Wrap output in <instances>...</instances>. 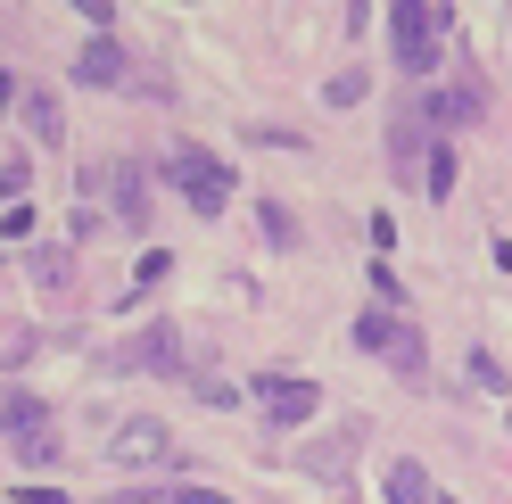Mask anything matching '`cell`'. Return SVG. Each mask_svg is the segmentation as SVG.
<instances>
[{
  "label": "cell",
  "mask_w": 512,
  "mask_h": 504,
  "mask_svg": "<svg viewBox=\"0 0 512 504\" xmlns=\"http://www.w3.org/2000/svg\"><path fill=\"white\" fill-rule=\"evenodd\" d=\"M455 25V9H438V0H397L389 9V42H397V67L405 75H430L438 67V34Z\"/></svg>",
  "instance_id": "obj_1"
},
{
  "label": "cell",
  "mask_w": 512,
  "mask_h": 504,
  "mask_svg": "<svg viewBox=\"0 0 512 504\" xmlns=\"http://www.w3.org/2000/svg\"><path fill=\"white\" fill-rule=\"evenodd\" d=\"M141 504H232V496L207 480H174V488H141Z\"/></svg>",
  "instance_id": "obj_17"
},
{
  "label": "cell",
  "mask_w": 512,
  "mask_h": 504,
  "mask_svg": "<svg viewBox=\"0 0 512 504\" xmlns=\"http://www.w3.org/2000/svg\"><path fill=\"white\" fill-rule=\"evenodd\" d=\"M265 504H273V496H265Z\"/></svg>",
  "instance_id": "obj_25"
},
{
  "label": "cell",
  "mask_w": 512,
  "mask_h": 504,
  "mask_svg": "<svg viewBox=\"0 0 512 504\" xmlns=\"http://www.w3.org/2000/svg\"><path fill=\"white\" fill-rule=\"evenodd\" d=\"M430 504H463V496H430Z\"/></svg>",
  "instance_id": "obj_24"
},
{
  "label": "cell",
  "mask_w": 512,
  "mask_h": 504,
  "mask_svg": "<svg viewBox=\"0 0 512 504\" xmlns=\"http://www.w3.org/2000/svg\"><path fill=\"white\" fill-rule=\"evenodd\" d=\"M479 91H422V116H430V133H446V124H479Z\"/></svg>",
  "instance_id": "obj_12"
},
{
  "label": "cell",
  "mask_w": 512,
  "mask_h": 504,
  "mask_svg": "<svg viewBox=\"0 0 512 504\" xmlns=\"http://www.w3.org/2000/svg\"><path fill=\"white\" fill-rule=\"evenodd\" d=\"M25 273H34V290H75V257H67V248H34V265H25Z\"/></svg>",
  "instance_id": "obj_15"
},
{
  "label": "cell",
  "mask_w": 512,
  "mask_h": 504,
  "mask_svg": "<svg viewBox=\"0 0 512 504\" xmlns=\"http://www.w3.org/2000/svg\"><path fill=\"white\" fill-rule=\"evenodd\" d=\"M91 504H141V488H124V496H91Z\"/></svg>",
  "instance_id": "obj_23"
},
{
  "label": "cell",
  "mask_w": 512,
  "mask_h": 504,
  "mask_svg": "<svg viewBox=\"0 0 512 504\" xmlns=\"http://www.w3.org/2000/svg\"><path fill=\"white\" fill-rule=\"evenodd\" d=\"M17 100H25V124H34V141H67V108H58V91H17Z\"/></svg>",
  "instance_id": "obj_13"
},
{
  "label": "cell",
  "mask_w": 512,
  "mask_h": 504,
  "mask_svg": "<svg viewBox=\"0 0 512 504\" xmlns=\"http://www.w3.org/2000/svg\"><path fill=\"white\" fill-rule=\"evenodd\" d=\"M108 199H116V215H124V232H149V166L108 157Z\"/></svg>",
  "instance_id": "obj_9"
},
{
  "label": "cell",
  "mask_w": 512,
  "mask_h": 504,
  "mask_svg": "<svg viewBox=\"0 0 512 504\" xmlns=\"http://www.w3.org/2000/svg\"><path fill=\"white\" fill-rule=\"evenodd\" d=\"M380 496H389V504H430L438 488H430V471L413 463V455H397L389 471H380Z\"/></svg>",
  "instance_id": "obj_11"
},
{
  "label": "cell",
  "mask_w": 512,
  "mask_h": 504,
  "mask_svg": "<svg viewBox=\"0 0 512 504\" xmlns=\"http://www.w3.org/2000/svg\"><path fill=\"white\" fill-rule=\"evenodd\" d=\"M389 339H397V314H389V306H372L364 323H356V348H372V356H389Z\"/></svg>",
  "instance_id": "obj_19"
},
{
  "label": "cell",
  "mask_w": 512,
  "mask_h": 504,
  "mask_svg": "<svg viewBox=\"0 0 512 504\" xmlns=\"http://www.w3.org/2000/svg\"><path fill=\"white\" fill-rule=\"evenodd\" d=\"M256 405H265L273 430H306L314 414H323V389L298 381V372H256Z\"/></svg>",
  "instance_id": "obj_4"
},
{
  "label": "cell",
  "mask_w": 512,
  "mask_h": 504,
  "mask_svg": "<svg viewBox=\"0 0 512 504\" xmlns=\"http://www.w3.org/2000/svg\"><path fill=\"white\" fill-rule=\"evenodd\" d=\"M83 91H116V83H133V58H124V42L116 34H91L83 50H75V67H67Z\"/></svg>",
  "instance_id": "obj_7"
},
{
  "label": "cell",
  "mask_w": 512,
  "mask_h": 504,
  "mask_svg": "<svg viewBox=\"0 0 512 504\" xmlns=\"http://www.w3.org/2000/svg\"><path fill=\"white\" fill-rule=\"evenodd\" d=\"M256 232H265L273 248H298V224H290V207H281V199H256Z\"/></svg>",
  "instance_id": "obj_18"
},
{
  "label": "cell",
  "mask_w": 512,
  "mask_h": 504,
  "mask_svg": "<svg viewBox=\"0 0 512 504\" xmlns=\"http://www.w3.org/2000/svg\"><path fill=\"white\" fill-rule=\"evenodd\" d=\"M157 174H166L199 215H223V207H232V166H223V157H207V149H190V141H182Z\"/></svg>",
  "instance_id": "obj_3"
},
{
  "label": "cell",
  "mask_w": 512,
  "mask_h": 504,
  "mask_svg": "<svg viewBox=\"0 0 512 504\" xmlns=\"http://www.w3.org/2000/svg\"><path fill=\"white\" fill-rule=\"evenodd\" d=\"M422 191H430V199H455V141H430V157H422Z\"/></svg>",
  "instance_id": "obj_16"
},
{
  "label": "cell",
  "mask_w": 512,
  "mask_h": 504,
  "mask_svg": "<svg viewBox=\"0 0 512 504\" xmlns=\"http://www.w3.org/2000/svg\"><path fill=\"white\" fill-rule=\"evenodd\" d=\"M389 364H397V381H405V389H422V381H430V364H422V331H413L405 314H397V339H389Z\"/></svg>",
  "instance_id": "obj_14"
},
{
  "label": "cell",
  "mask_w": 512,
  "mask_h": 504,
  "mask_svg": "<svg viewBox=\"0 0 512 504\" xmlns=\"http://www.w3.org/2000/svg\"><path fill=\"white\" fill-rule=\"evenodd\" d=\"M364 91H372V75H364V67H339V75L323 83V100H331V108H356Z\"/></svg>",
  "instance_id": "obj_20"
},
{
  "label": "cell",
  "mask_w": 512,
  "mask_h": 504,
  "mask_svg": "<svg viewBox=\"0 0 512 504\" xmlns=\"http://www.w3.org/2000/svg\"><path fill=\"white\" fill-rule=\"evenodd\" d=\"M422 157H430V116H422V100H405V108L389 116V166L413 174Z\"/></svg>",
  "instance_id": "obj_10"
},
{
  "label": "cell",
  "mask_w": 512,
  "mask_h": 504,
  "mask_svg": "<svg viewBox=\"0 0 512 504\" xmlns=\"http://www.w3.org/2000/svg\"><path fill=\"white\" fill-rule=\"evenodd\" d=\"M108 463H124V471L174 463V430L157 422V414H133V422H116V438H108Z\"/></svg>",
  "instance_id": "obj_6"
},
{
  "label": "cell",
  "mask_w": 512,
  "mask_h": 504,
  "mask_svg": "<svg viewBox=\"0 0 512 504\" xmlns=\"http://www.w3.org/2000/svg\"><path fill=\"white\" fill-rule=\"evenodd\" d=\"M116 372H149V381H174L182 372V323H141L116 348Z\"/></svg>",
  "instance_id": "obj_5"
},
{
  "label": "cell",
  "mask_w": 512,
  "mask_h": 504,
  "mask_svg": "<svg viewBox=\"0 0 512 504\" xmlns=\"http://www.w3.org/2000/svg\"><path fill=\"white\" fill-rule=\"evenodd\" d=\"M0 438H9V447L34 463V471H50L58 455H67V447L50 438V405H42L34 389H0Z\"/></svg>",
  "instance_id": "obj_2"
},
{
  "label": "cell",
  "mask_w": 512,
  "mask_h": 504,
  "mask_svg": "<svg viewBox=\"0 0 512 504\" xmlns=\"http://www.w3.org/2000/svg\"><path fill=\"white\" fill-rule=\"evenodd\" d=\"M190 389H199V405H232V381H223V372H190Z\"/></svg>",
  "instance_id": "obj_22"
},
{
  "label": "cell",
  "mask_w": 512,
  "mask_h": 504,
  "mask_svg": "<svg viewBox=\"0 0 512 504\" xmlns=\"http://www.w3.org/2000/svg\"><path fill=\"white\" fill-rule=\"evenodd\" d=\"M471 381H479V389H488V397H504V389H512V372H504V364H496L488 348H479V356H471Z\"/></svg>",
  "instance_id": "obj_21"
},
{
  "label": "cell",
  "mask_w": 512,
  "mask_h": 504,
  "mask_svg": "<svg viewBox=\"0 0 512 504\" xmlns=\"http://www.w3.org/2000/svg\"><path fill=\"white\" fill-rule=\"evenodd\" d=\"M356 447H364V422H347L339 438H314V447H298V471H306V480L347 488V463H356Z\"/></svg>",
  "instance_id": "obj_8"
}]
</instances>
